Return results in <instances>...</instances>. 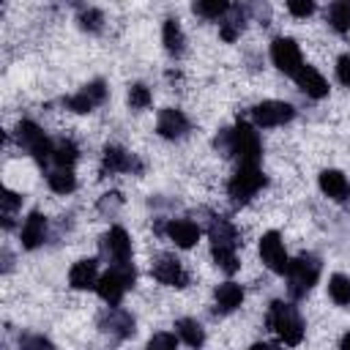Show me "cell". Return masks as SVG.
<instances>
[{
    "mask_svg": "<svg viewBox=\"0 0 350 350\" xmlns=\"http://www.w3.org/2000/svg\"><path fill=\"white\" fill-rule=\"evenodd\" d=\"M320 189L325 197H331L336 202H345L350 197V180L339 170H323L320 172Z\"/></svg>",
    "mask_w": 350,
    "mask_h": 350,
    "instance_id": "e0dca14e",
    "label": "cell"
},
{
    "mask_svg": "<svg viewBox=\"0 0 350 350\" xmlns=\"http://www.w3.org/2000/svg\"><path fill=\"white\" fill-rule=\"evenodd\" d=\"M153 279L161 282V284H167V287H186L189 273L183 271V265L175 257H167L164 254V257H159L153 262Z\"/></svg>",
    "mask_w": 350,
    "mask_h": 350,
    "instance_id": "7c38bea8",
    "label": "cell"
},
{
    "mask_svg": "<svg viewBox=\"0 0 350 350\" xmlns=\"http://www.w3.org/2000/svg\"><path fill=\"white\" fill-rule=\"evenodd\" d=\"M101 252L104 257H109L115 265L118 262H129L131 260V241L126 235L123 227H112L104 238H101Z\"/></svg>",
    "mask_w": 350,
    "mask_h": 350,
    "instance_id": "8fae6325",
    "label": "cell"
},
{
    "mask_svg": "<svg viewBox=\"0 0 350 350\" xmlns=\"http://www.w3.org/2000/svg\"><path fill=\"white\" fill-rule=\"evenodd\" d=\"M216 148L224 156H235L241 164H257L260 161V153H262L257 131L249 123H243V120L235 129H224L216 137Z\"/></svg>",
    "mask_w": 350,
    "mask_h": 350,
    "instance_id": "6da1fadb",
    "label": "cell"
},
{
    "mask_svg": "<svg viewBox=\"0 0 350 350\" xmlns=\"http://www.w3.org/2000/svg\"><path fill=\"white\" fill-rule=\"evenodd\" d=\"M175 328H178V336H180L186 345H191V347H200V345L205 342V331H202V325H200L197 320H191V317L178 320Z\"/></svg>",
    "mask_w": 350,
    "mask_h": 350,
    "instance_id": "d4e9b609",
    "label": "cell"
},
{
    "mask_svg": "<svg viewBox=\"0 0 350 350\" xmlns=\"http://www.w3.org/2000/svg\"><path fill=\"white\" fill-rule=\"evenodd\" d=\"M22 345H38V347H49V342H46V339H25Z\"/></svg>",
    "mask_w": 350,
    "mask_h": 350,
    "instance_id": "8d00e7d4",
    "label": "cell"
},
{
    "mask_svg": "<svg viewBox=\"0 0 350 350\" xmlns=\"http://www.w3.org/2000/svg\"><path fill=\"white\" fill-rule=\"evenodd\" d=\"M336 77H339L342 85L350 88V55H342V57L336 60Z\"/></svg>",
    "mask_w": 350,
    "mask_h": 350,
    "instance_id": "d590c367",
    "label": "cell"
},
{
    "mask_svg": "<svg viewBox=\"0 0 350 350\" xmlns=\"http://www.w3.org/2000/svg\"><path fill=\"white\" fill-rule=\"evenodd\" d=\"M265 323L271 331L279 334V339L284 345H298L304 339V320L298 314V309L293 304H284V301H273L268 306V314H265Z\"/></svg>",
    "mask_w": 350,
    "mask_h": 350,
    "instance_id": "3957f363",
    "label": "cell"
},
{
    "mask_svg": "<svg viewBox=\"0 0 350 350\" xmlns=\"http://www.w3.org/2000/svg\"><path fill=\"white\" fill-rule=\"evenodd\" d=\"M325 19L336 33H347L350 30V0H334L325 11Z\"/></svg>",
    "mask_w": 350,
    "mask_h": 350,
    "instance_id": "603a6c76",
    "label": "cell"
},
{
    "mask_svg": "<svg viewBox=\"0 0 350 350\" xmlns=\"http://www.w3.org/2000/svg\"><path fill=\"white\" fill-rule=\"evenodd\" d=\"M129 104H131V109H145L148 104H150V90L145 88V85H131L129 88Z\"/></svg>",
    "mask_w": 350,
    "mask_h": 350,
    "instance_id": "f546056e",
    "label": "cell"
},
{
    "mask_svg": "<svg viewBox=\"0 0 350 350\" xmlns=\"http://www.w3.org/2000/svg\"><path fill=\"white\" fill-rule=\"evenodd\" d=\"M262 186H265V175L260 172V167L257 164H241L235 170V175L230 178L227 191L235 202H249Z\"/></svg>",
    "mask_w": 350,
    "mask_h": 350,
    "instance_id": "8992f818",
    "label": "cell"
},
{
    "mask_svg": "<svg viewBox=\"0 0 350 350\" xmlns=\"http://www.w3.org/2000/svg\"><path fill=\"white\" fill-rule=\"evenodd\" d=\"M161 38H164V46H167V52H170V55H180V52H183L186 38H183V30H180L178 19H167V22H164Z\"/></svg>",
    "mask_w": 350,
    "mask_h": 350,
    "instance_id": "cb8c5ba5",
    "label": "cell"
},
{
    "mask_svg": "<svg viewBox=\"0 0 350 350\" xmlns=\"http://www.w3.org/2000/svg\"><path fill=\"white\" fill-rule=\"evenodd\" d=\"M178 345V336L175 334H153L148 347H175Z\"/></svg>",
    "mask_w": 350,
    "mask_h": 350,
    "instance_id": "e575fe53",
    "label": "cell"
},
{
    "mask_svg": "<svg viewBox=\"0 0 350 350\" xmlns=\"http://www.w3.org/2000/svg\"><path fill=\"white\" fill-rule=\"evenodd\" d=\"M101 22H104V16H101V11H96V8H88V11L79 16V27H82V30H90V33L101 30Z\"/></svg>",
    "mask_w": 350,
    "mask_h": 350,
    "instance_id": "4dcf8cb0",
    "label": "cell"
},
{
    "mask_svg": "<svg viewBox=\"0 0 350 350\" xmlns=\"http://www.w3.org/2000/svg\"><path fill=\"white\" fill-rule=\"evenodd\" d=\"M19 205H22V197L5 189V191H3V216H5V224H11V213H14Z\"/></svg>",
    "mask_w": 350,
    "mask_h": 350,
    "instance_id": "d6a6232c",
    "label": "cell"
},
{
    "mask_svg": "<svg viewBox=\"0 0 350 350\" xmlns=\"http://www.w3.org/2000/svg\"><path fill=\"white\" fill-rule=\"evenodd\" d=\"M16 142H19L38 164H44L46 159H52L55 142H49V139L44 137V131H41L33 120H22V123L16 126Z\"/></svg>",
    "mask_w": 350,
    "mask_h": 350,
    "instance_id": "52a82bcc",
    "label": "cell"
},
{
    "mask_svg": "<svg viewBox=\"0 0 350 350\" xmlns=\"http://www.w3.org/2000/svg\"><path fill=\"white\" fill-rule=\"evenodd\" d=\"M339 345H342V350H350V331L342 336V342H339Z\"/></svg>",
    "mask_w": 350,
    "mask_h": 350,
    "instance_id": "74e56055",
    "label": "cell"
},
{
    "mask_svg": "<svg viewBox=\"0 0 350 350\" xmlns=\"http://www.w3.org/2000/svg\"><path fill=\"white\" fill-rule=\"evenodd\" d=\"M287 11L298 19H306L314 11V0H287Z\"/></svg>",
    "mask_w": 350,
    "mask_h": 350,
    "instance_id": "1f68e13d",
    "label": "cell"
},
{
    "mask_svg": "<svg viewBox=\"0 0 350 350\" xmlns=\"http://www.w3.org/2000/svg\"><path fill=\"white\" fill-rule=\"evenodd\" d=\"M194 8L205 16V19H219L230 11V0H197Z\"/></svg>",
    "mask_w": 350,
    "mask_h": 350,
    "instance_id": "f1b7e54d",
    "label": "cell"
},
{
    "mask_svg": "<svg viewBox=\"0 0 350 350\" xmlns=\"http://www.w3.org/2000/svg\"><path fill=\"white\" fill-rule=\"evenodd\" d=\"M46 180H49V189L57 191V194H68V191H74V186H77L71 167H57L55 172L46 175Z\"/></svg>",
    "mask_w": 350,
    "mask_h": 350,
    "instance_id": "484cf974",
    "label": "cell"
},
{
    "mask_svg": "<svg viewBox=\"0 0 350 350\" xmlns=\"http://www.w3.org/2000/svg\"><path fill=\"white\" fill-rule=\"evenodd\" d=\"M260 257H262V262H265L273 273H284L287 265H290L279 232H265V235L260 238Z\"/></svg>",
    "mask_w": 350,
    "mask_h": 350,
    "instance_id": "30bf717a",
    "label": "cell"
},
{
    "mask_svg": "<svg viewBox=\"0 0 350 350\" xmlns=\"http://www.w3.org/2000/svg\"><path fill=\"white\" fill-rule=\"evenodd\" d=\"M271 60H273V66H276L282 74H287V77H295V71L304 66L301 49H298V44H295L293 38H276V41L271 44Z\"/></svg>",
    "mask_w": 350,
    "mask_h": 350,
    "instance_id": "ba28073f",
    "label": "cell"
},
{
    "mask_svg": "<svg viewBox=\"0 0 350 350\" xmlns=\"http://www.w3.org/2000/svg\"><path fill=\"white\" fill-rule=\"evenodd\" d=\"M101 167H104V172H131V170H139L137 159L131 153H126L123 148H118V145H107L104 148Z\"/></svg>",
    "mask_w": 350,
    "mask_h": 350,
    "instance_id": "2e32d148",
    "label": "cell"
},
{
    "mask_svg": "<svg viewBox=\"0 0 350 350\" xmlns=\"http://www.w3.org/2000/svg\"><path fill=\"white\" fill-rule=\"evenodd\" d=\"M44 235H46V219L41 213H30L25 219V224H22V232H19L22 246L25 249H36V246L44 243Z\"/></svg>",
    "mask_w": 350,
    "mask_h": 350,
    "instance_id": "44dd1931",
    "label": "cell"
},
{
    "mask_svg": "<svg viewBox=\"0 0 350 350\" xmlns=\"http://www.w3.org/2000/svg\"><path fill=\"white\" fill-rule=\"evenodd\" d=\"M98 325H101V331H107V334H118V336H129V334H134V317H131L129 312H123V309H109L107 314H101Z\"/></svg>",
    "mask_w": 350,
    "mask_h": 350,
    "instance_id": "ffe728a7",
    "label": "cell"
},
{
    "mask_svg": "<svg viewBox=\"0 0 350 350\" xmlns=\"http://www.w3.org/2000/svg\"><path fill=\"white\" fill-rule=\"evenodd\" d=\"M293 79H295V85H298L306 96H312V98H323V96L328 93V82H325L323 74H320L317 68H312V66H301Z\"/></svg>",
    "mask_w": 350,
    "mask_h": 350,
    "instance_id": "9a60e30c",
    "label": "cell"
},
{
    "mask_svg": "<svg viewBox=\"0 0 350 350\" xmlns=\"http://www.w3.org/2000/svg\"><path fill=\"white\" fill-rule=\"evenodd\" d=\"M241 25H243V16H241L238 11H232V14H230V19H227V25L221 27V36H224L227 41H232V38H235V30H238Z\"/></svg>",
    "mask_w": 350,
    "mask_h": 350,
    "instance_id": "836d02e7",
    "label": "cell"
},
{
    "mask_svg": "<svg viewBox=\"0 0 350 350\" xmlns=\"http://www.w3.org/2000/svg\"><path fill=\"white\" fill-rule=\"evenodd\" d=\"M167 235L172 238L175 246L189 249V246H194L200 241V227L194 221H189V219H172L167 224Z\"/></svg>",
    "mask_w": 350,
    "mask_h": 350,
    "instance_id": "ac0fdd59",
    "label": "cell"
},
{
    "mask_svg": "<svg viewBox=\"0 0 350 350\" xmlns=\"http://www.w3.org/2000/svg\"><path fill=\"white\" fill-rule=\"evenodd\" d=\"M238 232L235 227L227 221V219H216L211 224V252H213V260L221 271L227 273H235L238 271Z\"/></svg>",
    "mask_w": 350,
    "mask_h": 350,
    "instance_id": "7a4b0ae2",
    "label": "cell"
},
{
    "mask_svg": "<svg viewBox=\"0 0 350 350\" xmlns=\"http://www.w3.org/2000/svg\"><path fill=\"white\" fill-rule=\"evenodd\" d=\"M156 131L164 137V139H180V137H186V131H189V120H186V115L180 112V109H161L159 112V123H156Z\"/></svg>",
    "mask_w": 350,
    "mask_h": 350,
    "instance_id": "5bb4252c",
    "label": "cell"
},
{
    "mask_svg": "<svg viewBox=\"0 0 350 350\" xmlns=\"http://www.w3.org/2000/svg\"><path fill=\"white\" fill-rule=\"evenodd\" d=\"M104 98H107L104 82H90V85H85L79 93H74L71 98H66V107L74 109V112H90V109L98 107Z\"/></svg>",
    "mask_w": 350,
    "mask_h": 350,
    "instance_id": "4fadbf2b",
    "label": "cell"
},
{
    "mask_svg": "<svg viewBox=\"0 0 350 350\" xmlns=\"http://www.w3.org/2000/svg\"><path fill=\"white\" fill-rule=\"evenodd\" d=\"M293 115H295V109L287 104V101H260L254 109H252V118H254V123L257 126H262V129H271V126H282V123H287V120H293Z\"/></svg>",
    "mask_w": 350,
    "mask_h": 350,
    "instance_id": "9c48e42d",
    "label": "cell"
},
{
    "mask_svg": "<svg viewBox=\"0 0 350 350\" xmlns=\"http://www.w3.org/2000/svg\"><path fill=\"white\" fill-rule=\"evenodd\" d=\"M213 298H216V312H221V314L235 312L241 306V301H243V287L235 284V282H224V284L216 287Z\"/></svg>",
    "mask_w": 350,
    "mask_h": 350,
    "instance_id": "7402d4cb",
    "label": "cell"
},
{
    "mask_svg": "<svg viewBox=\"0 0 350 350\" xmlns=\"http://www.w3.org/2000/svg\"><path fill=\"white\" fill-rule=\"evenodd\" d=\"M77 145L71 142V139H57L55 142V148H52V161L57 164V167H71L74 161H77Z\"/></svg>",
    "mask_w": 350,
    "mask_h": 350,
    "instance_id": "83f0119b",
    "label": "cell"
},
{
    "mask_svg": "<svg viewBox=\"0 0 350 350\" xmlns=\"http://www.w3.org/2000/svg\"><path fill=\"white\" fill-rule=\"evenodd\" d=\"M328 295H331L334 304L347 306V304H350V279L342 276V273H334V276L328 279Z\"/></svg>",
    "mask_w": 350,
    "mask_h": 350,
    "instance_id": "4316f807",
    "label": "cell"
},
{
    "mask_svg": "<svg viewBox=\"0 0 350 350\" xmlns=\"http://www.w3.org/2000/svg\"><path fill=\"white\" fill-rule=\"evenodd\" d=\"M131 284H134V268H131V262H118V265H112V268L98 279L96 290H98V295H101L109 306H118L120 298L126 295V290H129Z\"/></svg>",
    "mask_w": 350,
    "mask_h": 350,
    "instance_id": "5b68a950",
    "label": "cell"
},
{
    "mask_svg": "<svg viewBox=\"0 0 350 350\" xmlns=\"http://www.w3.org/2000/svg\"><path fill=\"white\" fill-rule=\"evenodd\" d=\"M68 284L74 290H90L98 284V276H96V260H79L71 265L68 271Z\"/></svg>",
    "mask_w": 350,
    "mask_h": 350,
    "instance_id": "d6986e66",
    "label": "cell"
},
{
    "mask_svg": "<svg viewBox=\"0 0 350 350\" xmlns=\"http://www.w3.org/2000/svg\"><path fill=\"white\" fill-rule=\"evenodd\" d=\"M287 290L293 298H304L320 279V260L314 254H301L295 260H290L287 265Z\"/></svg>",
    "mask_w": 350,
    "mask_h": 350,
    "instance_id": "277c9868",
    "label": "cell"
}]
</instances>
